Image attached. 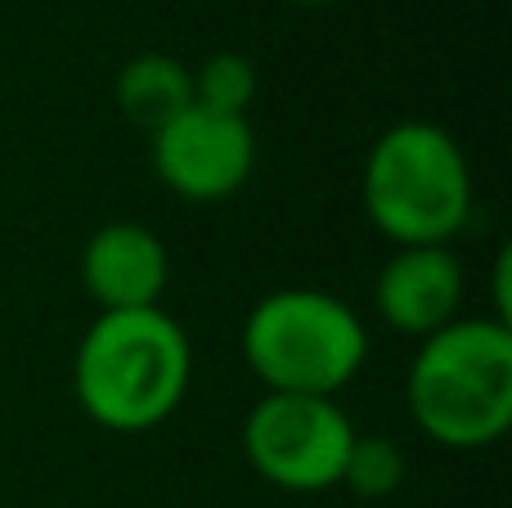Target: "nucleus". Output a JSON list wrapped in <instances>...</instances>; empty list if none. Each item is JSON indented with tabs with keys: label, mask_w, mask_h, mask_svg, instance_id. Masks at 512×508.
Here are the masks:
<instances>
[{
	"label": "nucleus",
	"mask_w": 512,
	"mask_h": 508,
	"mask_svg": "<svg viewBox=\"0 0 512 508\" xmlns=\"http://www.w3.org/2000/svg\"><path fill=\"white\" fill-rule=\"evenodd\" d=\"M194 374L189 338L162 306L99 311L72 360V392L90 423L149 432L180 410Z\"/></svg>",
	"instance_id": "obj_1"
},
{
	"label": "nucleus",
	"mask_w": 512,
	"mask_h": 508,
	"mask_svg": "<svg viewBox=\"0 0 512 508\" xmlns=\"http://www.w3.org/2000/svg\"><path fill=\"white\" fill-rule=\"evenodd\" d=\"M405 401L418 432L450 450L504 441L512 423V324L495 315L450 320L418 342L405 378Z\"/></svg>",
	"instance_id": "obj_2"
},
{
	"label": "nucleus",
	"mask_w": 512,
	"mask_h": 508,
	"mask_svg": "<svg viewBox=\"0 0 512 508\" xmlns=\"http://www.w3.org/2000/svg\"><path fill=\"white\" fill-rule=\"evenodd\" d=\"M364 212L396 248L450 243L472 216V171L436 122H396L364 158Z\"/></svg>",
	"instance_id": "obj_3"
},
{
	"label": "nucleus",
	"mask_w": 512,
	"mask_h": 508,
	"mask_svg": "<svg viewBox=\"0 0 512 508\" xmlns=\"http://www.w3.org/2000/svg\"><path fill=\"white\" fill-rule=\"evenodd\" d=\"M243 360L265 392L337 396L369 360V333L324 288H274L243 320Z\"/></svg>",
	"instance_id": "obj_4"
},
{
	"label": "nucleus",
	"mask_w": 512,
	"mask_h": 508,
	"mask_svg": "<svg viewBox=\"0 0 512 508\" xmlns=\"http://www.w3.org/2000/svg\"><path fill=\"white\" fill-rule=\"evenodd\" d=\"M351 441L355 423L333 396L265 392L243 419V455L252 473L292 495L333 491Z\"/></svg>",
	"instance_id": "obj_5"
},
{
	"label": "nucleus",
	"mask_w": 512,
	"mask_h": 508,
	"mask_svg": "<svg viewBox=\"0 0 512 508\" xmlns=\"http://www.w3.org/2000/svg\"><path fill=\"white\" fill-rule=\"evenodd\" d=\"M153 171L176 198L221 203L239 194L256 167V131L248 117H225L189 104L162 131L149 135Z\"/></svg>",
	"instance_id": "obj_6"
},
{
	"label": "nucleus",
	"mask_w": 512,
	"mask_h": 508,
	"mask_svg": "<svg viewBox=\"0 0 512 508\" xmlns=\"http://www.w3.org/2000/svg\"><path fill=\"white\" fill-rule=\"evenodd\" d=\"M463 302V266L450 248H396L373 279V306L382 324L405 338H432L450 320H459Z\"/></svg>",
	"instance_id": "obj_7"
},
{
	"label": "nucleus",
	"mask_w": 512,
	"mask_h": 508,
	"mask_svg": "<svg viewBox=\"0 0 512 508\" xmlns=\"http://www.w3.org/2000/svg\"><path fill=\"white\" fill-rule=\"evenodd\" d=\"M171 279L162 239L140 221H108L81 248V284L99 311H144L158 306Z\"/></svg>",
	"instance_id": "obj_8"
},
{
	"label": "nucleus",
	"mask_w": 512,
	"mask_h": 508,
	"mask_svg": "<svg viewBox=\"0 0 512 508\" xmlns=\"http://www.w3.org/2000/svg\"><path fill=\"white\" fill-rule=\"evenodd\" d=\"M117 108L126 122L140 131H162L171 117H180L194 104V68L176 59V54H135L122 72H117Z\"/></svg>",
	"instance_id": "obj_9"
},
{
	"label": "nucleus",
	"mask_w": 512,
	"mask_h": 508,
	"mask_svg": "<svg viewBox=\"0 0 512 508\" xmlns=\"http://www.w3.org/2000/svg\"><path fill=\"white\" fill-rule=\"evenodd\" d=\"M256 90H261L256 63L239 50H221L194 68V104L212 108V113L248 117V108L256 104Z\"/></svg>",
	"instance_id": "obj_10"
},
{
	"label": "nucleus",
	"mask_w": 512,
	"mask_h": 508,
	"mask_svg": "<svg viewBox=\"0 0 512 508\" xmlns=\"http://www.w3.org/2000/svg\"><path fill=\"white\" fill-rule=\"evenodd\" d=\"M400 482H405V450L391 437H360L355 432L337 486H346L360 500H387V495L400 491Z\"/></svg>",
	"instance_id": "obj_11"
},
{
	"label": "nucleus",
	"mask_w": 512,
	"mask_h": 508,
	"mask_svg": "<svg viewBox=\"0 0 512 508\" xmlns=\"http://www.w3.org/2000/svg\"><path fill=\"white\" fill-rule=\"evenodd\" d=\"M292 5H328V0H292Z\"/></svg>",
	"instance_id": "obj_12"
}]
</instances>
